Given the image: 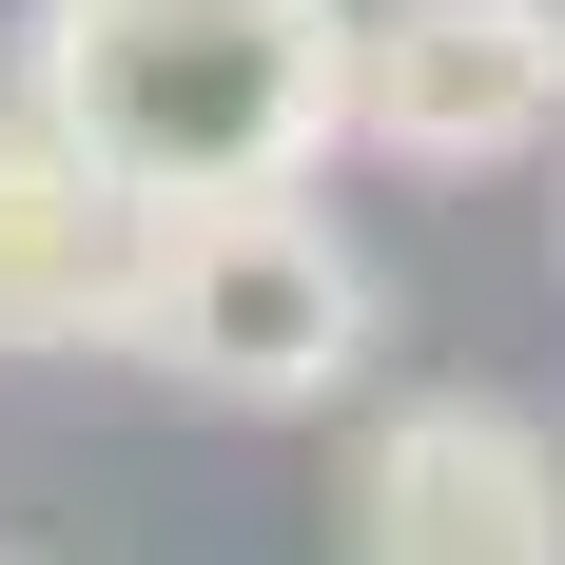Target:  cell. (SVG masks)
Returning <instances> with one entry per match:
<instances>
[{
  "mask_svg": "<svg viewBox=\"0 0 565 565\" xmlns=\"http://www.w3.org/2000/svg\"><path fill=\"white\" fill-rule=\"evenodd\" d=\"M546 137H565V58L526 0H351V157L526 175Z\"/></svg>",
  "mask_w": 565,
  "mask_h": 565,
  "instance_id": "3",
  "label": "cell"
},
{
  "mask_svg": "<svg viewBox=\"0 0 565 565\" xmlns=\"http://www.w3.org/2000/svg\"><path fill=\"white\" fill-rule=\"evenodd\" d=\"M526 20H546V58H565V0H526Z\"/></svg>",
  "mask_w": 565,
  "mask_h": 565,
  "instance_id": "6",
  "label": "cell"
},
{
  "mask_svg": "<svg viewBox=\"0 0 565 565\" xmlns=\"http://www.w3.org/2000/svg\"><path fill=\"white\" fill-rule=\"evenodd\" d=\"M117 351L195 409H351L371 351H391V274L371 234L312 195V175H254V195H137V254H117Z\"/></svg>",
  "mask_w": 565,
  "mask_h": 565,
  "instance_id": "2",
  "label": "cell"
},
{
  "mask_svg": "<svg viewBox=\"0 0 565 565\" xmlns=\"http://www.w3.org/2000/svg\"><path fill=\"white\" fill-rule=\"evenodd\" d=\"M351 565H565V449L508 391H409L351 429Z\"/></svg>",
  "mask_w": 565,
  "mask_h": 565,
  "instance_id": "4",
  "label": "cell"
},
{
  "mask_svg": "<svg viewBox=\"0 0 565 565\" xmlns=\"http://www.w3.org/2000/svg\"><path fill=\"white\" fill-rule=\"evenodd\" d=\"M20 117L117 195H254L351 157V0H20Z\"/></svg>",
  "mask_w": 565,
  "mask_h": 565,
  "instance_id": "1",
  "label": "cell"
},
{
  "mask_svg": "<svg viewBox=\"0 0 565 565\" xmlns=\"http://www.w3.org/2000/svg\"><path fill=\"white\" fill-rule=\"evenodd\" d=\"M117 254H137V195H117L78 137H40V117L0 98V371L117 332Z\"/></svg>",
  "mask_w": 565,
  "mask_h": 565,
  "instance_id": "5",
  "label": "cell"
}]
</instances>
